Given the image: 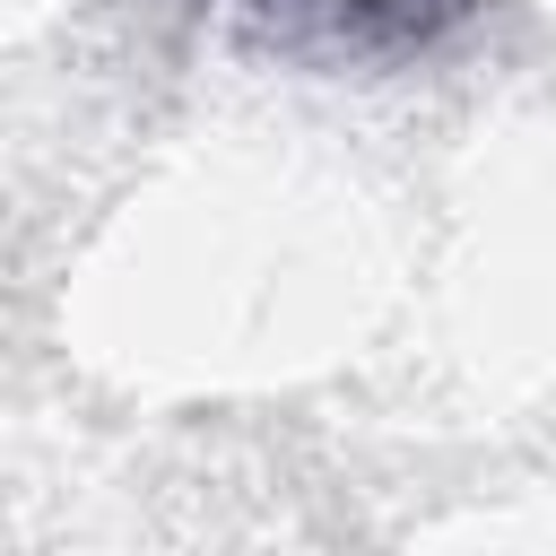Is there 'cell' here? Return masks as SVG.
Instances as JSON below:
<instances>
[{"label": "cell", "mask_w": 556, "mask_h": 556, "mask_svg": "<svg viewBox=\"0 0 556 556\" xmlns=\"http://www.w3.org/2000/svg\"><path fill=\"white\" fill-rule=\"evenodd\" d=\"M486 0H243V17L287 52H339V61H400L478 17Z\"/></svg>", "instance_id": "cell-1"}]
</instances>
